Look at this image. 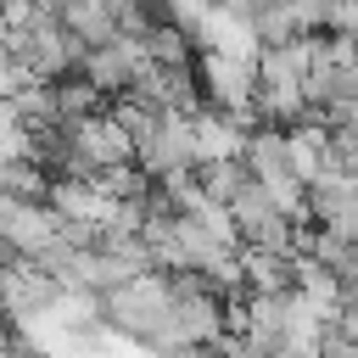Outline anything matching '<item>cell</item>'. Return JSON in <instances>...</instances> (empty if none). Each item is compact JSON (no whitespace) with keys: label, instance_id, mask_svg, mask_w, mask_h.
I'll return each mask as SVG.
<instances>
[{"label":"cell","instance_id":"1","mask_svg":"<svg viewBox=\"0 0 358 358\" xmlns=\"http://www.w3.org/2000/svg\"><path fill=\"white\" fill-rule=\"evenodd\" d=\"M101 313L117 336H129L140 347H157L162 324H168V274H134V280L101 291Z\"/></svg>","mask_w":358,"mask_h":358},{"label":"cell","instance_id":"2","mask_svg":"<svg viewBox=\"0 0 358 358\" xmlns=\"http://www.w3.org/2000/svg\"><path fill=\"white\" fill-rule=\"evenodd\" d=\"M145 67H151V62H145L140 34H112L106 45H90V50L78 56V73H84L101 95H129V84H134Z\"/></svg>","mask_w":358,"mask_h":358},{"label":"cell","instance_id":"3","mask_svg":"<svg viewBox=\"0 0 358 358\" xmlns=\"http://www.w3.org/2000/svg\"><path fill=\"white\" fill-rule=\"evenodd\" d=\"M246 129H252V123H241V117H229V112L196 106V112H190V157H196V168H201V162H229V157H241Z\"/></svg>","mask_w":358,"mask_h":358},{"label":"cell","instance_id":"4","mask_svg":"<svg viewBox=\"0 0 358 358\" xmlns=\"http://www.w3.org/2000/svg\"><path fill=\"white\" fill-rule=\"evenodd\" d=\"M280 134H285V168H291L302 185H313V179L330 168V123L302 117V123H291V129H280Z\"/></svg>","mask_w":358,"mask_h":358},{"label":"cell","instance_id":"5","mask_svg":"<svg viewBox=\"0 0 358 358\" xmlns=\"http://www.w3.org/2000/svg\"><path fill=\"white\" fill-rule=\"evenodd\" d=\"M241 285H246L252 296H280V291H291V252L241 246Z\"/></svg>","mask_w":358,"mask_h":358},{"label":"cell","instance_id":"6","mask_svg":"<svg viewBox=\"0 0 358 358\" xmlns=\"http://www.w3.org/2000/svg\"><path fill=\"white\" fill-rule=\"evenodd\" d=\"M50 101H56V123H78V117L101 112V90H95L84 73H62V78H50Z\"/></svg>","mask_w":358,"mask_h":358},{"label":"cell","instance_id":"7","mask_svg":"<svg viewBox=\"0 0 358 358\" xmlns=\"http://www.w3.org/2000/svg\"><path fill=\"white\" fill-rule=\"evenodd\" d=\"M28 84V67L17 62V50H11V34L0 28V95H17Z\"/></svg>","mask_w":358,"mask_h":358},{"label":"cell","instance_id":"8","mask_svg":"<svg viewBox=\"0 0 358 358\" xmlns=\"http://www.w3.org/2000/svg\"><path fill=\"white\" fill-rule=\"evenodd\" d=\"M17 207H22V201H17V196H6V190H0V235H6V229H11V218H17Z\"/></svg>","mask_w":358,"mask_h":358},{"label":"cell","instance_id":"9","mask_svg":"<svg viewBox=\"0 0 358 358\" xmlns=\"http://www.w3.org/2000/svg\"><path fill=\"white\" fill-rule=\"evenodd\" d=\"M347 39H352V50H358V34H347Z\"/></svg>","mask_w":358,"mask_h":358},{"label":"cell","instance_id":"10","mask_svg":"<svg viewBox=\"0 0 358 358\" xmlns=\"http://www.w3.org/2000/svg\"><path fill=\"white\" fill-rule=\"evenodd\" d=\"M0 6H6V0H0Z\"/></svg>","mask_w":358,"mask_h":358},{"label":"cell","instance_id":"11","mask_svg":"<svg viewBox=\"0 0 358 358\" xmlns=\"http://www.w3.org/2000/svg\"><path fill=\"white\" fill-rule=\"evenodd\" d=\"M352 117H358V112H352Z\"/></svg>","mask_w":358,"mask_h":358}]
</instances>
